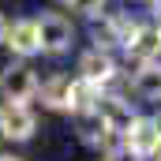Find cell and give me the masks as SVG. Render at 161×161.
Returning <instances> with one entry per match:
<instances>
[{
	"label": "cell",
	"instance_id": "6da1fadb",
	"mask_svg": "<svg viewBox=\"0 0 161 161\" xmlns=\"http://www.w3.org/2000/svg\"><path fill=\"white\" fill-rule=\"evenodd\" d=\"M38 26V53H49V56H64L71 45H75V26L68 15L60 11H41L34 19Z\"/></svg>",
	"mask_w": 161,
	"mask_h": 161
},
{
	"label": "cell",
	"instance_id": "7a4b0ae2",
	"mask_svg": "<svg viewBox=\"0 0 161 161\" xmlns=\"http://www.w3.org/2000/svg\"><path fill=\"white\" fill-rule=\"evenodd\" d=\"M34 94H38V75L30 64H8L0 71V97L4 101L26 105V101H34Z\"/></svg>",
	"mask_w": 161,
	"mask_h": 161
},
{
	"label": "cell",
	"instance_id": "3957f363",
	"mask_svg": "<svg viewBox=\"0 0 161 161\" xmlns=\"http://www.w3.org/2000/svg\"><path fill=\"white\" fill-rule=\"evenodd\" d=\"M38 131V116L30 105H15V101H4L0 105V135L11 139V142H30Z\"/></svg>",
	"mask_w": 161,
	"mask_h": 161
},
{
	"label": "cell",
	"instance_id": "277c9868",
	"mask_svg": "<svg viewBox=\"0 0 161 161\" xmlns=\"http://www.w3.org/2000/svg\"><path fill=\"white\" fill-rule=\"evenodd\" d=\"M97 116H101L105 131H109L113 139H124L139 113H135V105H131L127 97H101V101H97Z\"/></svg>",
	"mask_w": 161,
	"mask_h": 161
},
{
	"label": "cell",
	"instance_id": "5b68a950",
	"mask_svg": "<svg viewBox=\"0 0 161 161\" xmlns=\"http://www.w3.org/2000/svg\"><path fill=\"white\" fill-rule=\"evenodd\" d=\"M127 60L135 64H150V60H161V26L158 23H139V30L131 34V41L124 45Z\"/></svg>",
	"mask_w": 161,
	"mask_h": 161
},
{
	"label": "cell",
	"instance_id": "8992f818",
	"mask_svg": "<svg viewBox=\"0 0 161 161\" xmlns=\"http://www.w3.org/2000/svg\"><path fill=\"white\" fill-rule=\"evenodd\" d=\"M4 45H8L15 56H23V60L38 56V26H34V19H15V23H8Z\"/></svg>",
	"mask_w": 161,
	"mask_h": 161
},
{
	"label": "cell",
	"instance_id": "52a82bcc",
	"mask_svg": "<svg viewBox=\"0 0 161 161\" xmlns=\"http://www.w3.org/2000/svg\"><path fill=\"white\" fill-rule=\"evenodd\" d=\"M41 105L53 109V113H71V75H49L45 82H38Z\"/></svg>",
	"mask_w": 161,
	"mask_h": 161
},
{
	"label": "cell",
	"instance_id": "ba28073f",
	"mask_svg": "<svg viewBox=\"0 0 161 161\" xmlns=\"http://www.w3.org/2000/svg\"><path fill=\"white\" fill-rule=\"evenodd\" d=\"M116 75V60L113 53H101V49H90L79 56V79L94 82V86H105V82Z\"/></svg>",
	"mask_w": 161,
	"mask_h": 161
},
{
	"label": "cell",
	"instance_id": "9c48e42d",
	"mask_svg": "<svg viewBox=\"0 0 161 161\" xmlns=\"http://www.w3.org/2000/svg\"><path fill=\"white\" fill-rule=\"evenodd\" d=\"M75 131H79V139L86 146H94V150H109L113 142H124V139H113L109 131H105V124L97 116V109H90V113H75Z\"/></svg>",
	"mask_w": 161,
	"mask_h": 161
},
{
	"label": "cell",
	"instance_id": "30bf717a",
	"mask_svg": "<svg viewBox=\"0 0 161 161\" xmlns=\"http://www.w3.org/2000/svg\"><path fill=\"white\" fill-rule=\"evenodd\" d=\"M131 94L142 101H161V60L139 64V71L131 79Z\"/></svg>",
	"mask_w": 161,
	"mask_h": 161
},
{
	"label": "cell",
	"instance_id": "8fae6325",
	"mask_svg": "<svg viewBox=\"0 0 161 161\" xmlns=\"http://www.w3.org/2000/svg\"><path fill=\"white\" fill-rule=\"evenodd\" d=\"M124 142L135 150V154H150L154 150V142H158V127H154V120L150 116H135V124L127 127V135H124Z\"/></svg>",
	"mask_w": 161,
	"mask_h": 161
},
{
	"label": "cell",
	"instance_id": "7c38bea8",
	"mask_svg": "<svg viewBox=\"0 0 161 161\" xmlns=\"http://www.w3.org/2000/svg\"><path fill=\"white\" fill-rule=\"evenodd\" d=\"M60 4H68L71 11H79L86 19H97V15H105V4L109 0H60Z\"/></svg>",
	"mask_w": 161,
	"mask_h": 161
},
{
	"label": "cell",
	"instance_id": "4fadbf2b",
	"mask_svg": "<svg viewBox=\"0 0 161 161\" xmlns=\"http://www.w3.org/2000/svg\"><path fill=\"white\" fill-rule=\"evenodd\" d=\"M105 161H146L142 154H135L127 142H113L109 150H105Z\"/></svg>",
	"mask_w": 161,
	"mask_h": 161
},
{
	"label": "cell",
	"instance_id": "5bb4252c",
	"mask_svg": "<svg viewBox=\"0 0 161 161\" xmlns=\"http://www.w3.org/2000/svg\"><path fill=\"white\" fill-rule=\"evenodd\" d=\"M146 161H161V135H158V142H154V150L146 154Z\"/></svg>",
	"mask_w": 161,
	"mask_h": 161
},
{
	"label": "cell",
	"instance_id": "9a60e30c",
	"mask_svg": "<svg viewBox=\"0 0 161 161\" xmlns=\"http://www.w3.org/2000/svg\"><path fill=\"white\" fill-rule=\"evenodd\" d=\"M4 34H8V19L0 15V45H4Z\"/></svg>",
	"mask_w": 161,
	"mask_h": 161
},
{
	"label": "cell",
	"instance_id": "2e32d148",
	"mask_svg": "<svg viewBox=\"0 0 161 161\" xmlns=\"http://www.w3.org/2000/svg\"><path fill=\"white\" fill-rule=\"evenodd\" d=\"M150 8H154V15H158V23H161V0H150Z\"/></svg>",
	"mask_w": 161,
	"mask_h": 161
},
{
	"label": "cell",
	"instance_id": "e0dca14e",
	"mask_svg": "<svg viewBox=\"0 0 161 161\" xmlns=\"http://www.w3.org/2000/svg\"><path fill=\"white\" fill-rule=\"evenodd\" d=\"M0 161H23L19 154H0Z\"/></svg>",
	"mask_w": 161,
	"mask_h": 161
},
{
	"label": "cell",
	"instance_id": "ac0fdd59",
	"mask_svg": "<svg viewBox=\"0 0 161 161\" xmlns=\"http://www.w3.org/2000/svg\"><path fill=\"white\" fill-rule=\"evenodd\" d=\"M150 120H154V127H158V135H161V113H158V116H150Z\"/></svg>",
	"mask_w": 161,
	"mask_h": 161
}]
</instances>
